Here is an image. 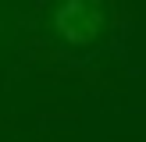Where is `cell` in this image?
Returning <instances> with one entry per match:
<instances>
[{"label":"cell","instance_id":"obj_1","mask_svg":"<svg viewBox=\"0 0 146 142\" xmlns=\"http://www.w3.org/2000/svg\"><path fill=\"white\" fill-rule=\"evenodd\" d=\"M107 25V11L100 0H64L54 14V28L71 46H89Z\"/></svg>","mask_w":146,"mask_h":142}]
</instances>
